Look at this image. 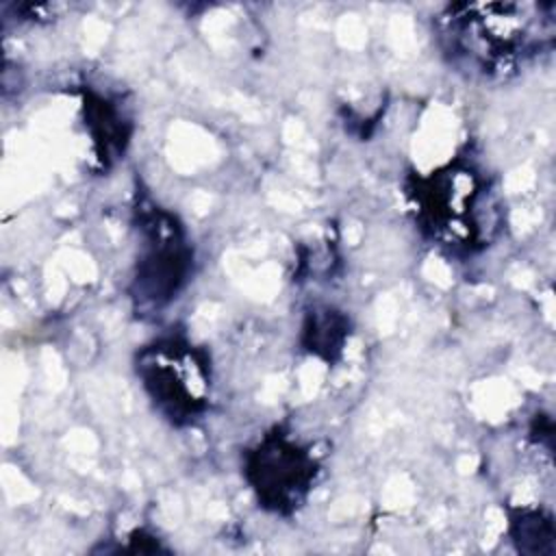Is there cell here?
<instances>
[{
    "instance_id": "obj_1",
    "label": "cell",
    "mask_w": 556,
    "mask_h": 556,
    "mask_svg": "<svg viewBox=\"0 0 556 556\" xmlns=\"http://www.w3.org/2000/svg\"><path fill=\"white\" fill-rule=\"evenodd\" d=\"M552 4L463 2L439 15V33L452 63L497 78L552 41Z\"/></svg>"
},
{
    "instance_id": "obj_2",
    "label": "cell",
    "mask_w": 556,
    "mask_h": 556,
    "mask_svg": "<svg viewBox=\"0 0 556 556\" xmlns=\"http://www.w3.org/2000/svg\"><path fill=\"white\" fill-rule=\"evenodd\" d=\"M406 198L417 228L439 248L463 254L484 248L495 202L491 182L476 165L456 159L430 174L408 176Z\"/></svg>"
},
{
    "instance_id": "obj_3",
    "label": "cell",
    "mask_w": 556,
    "mask_h": 556,
    "mask_svg": "<svg viewBox=\"0 0 556 556\" xmlns=\"http://www.w3.org/2000/svg\"><path fill=\"white\" fill-rule=\"evenodd\" d=\"M135 374L156 413L174 426L195 424L211 404V354L185 337L143 345L135 356Z\"/></svg>"
},
{
    "instance_id": "obj_4",
    "label": "cell",
    "mask_w": 556,
    "mask_h": 556,
    "mask_svg": "<svg viewBox=\"0 0 556 556\" xmlns=\"http://www.w3.org/2000/svg\"><path fill=\"white\" fill-rule=\"evenodd\" d=\"M139 254L130 280V298L139 311L165 308L187 285L193 269V248L176 215L150 200L137 208Z\"/></svg>"
},
{
    "instance_id": "obj_5",
    "label": "cell",
    "mask_w": 556,
    "mask_h": 556,
    "mask_svg": "<svg viewBox=\"0 0 556 556\" xmlns=\"http://www.w3.org/2000/svg\"><path fill=\"white\" fill-rule=\"evenodd\" d=\"M319 469V458L311 447L280 428L263 434L243 454L245 482L254 491L258 506L276 515H291L306 502Z\"/></svg>"
},
{
    "instance_id": "obj_6",
    "label": "cell",
    "mask_w": 556,
    "mask_h": 556,
    "mask_svg": "<svg viewBox=\"0 0 556 556\" xmlns=\"http://www.w3.org/2000/svg\"><path fill=\"white\" fill-rule=\"evenodd\" d=\"M83 109H85V126L91 135L96 154L106 167L111 165V161L124 154V148L130 137L128 119L111 98L100 93L85 96Z\"/></svg>"
},
{
    "instance_id": "obj_7",
    "label": "cell",
    "mask_w": 556,
    "mask_h": 556,
    "mask_svg": "<svg viewBox=\"0 0 556 556\" xmlns=\"http://www.w3.org/2000/svg\"><path fill=\"white\" fill-rule=\"evenodd\" d=\"M350 334V319L330 306H315L302 324V345L317 358L332 363L339 358Z\"/></svg>"
},
{
    "instance_id": "obj_8",
    "label": "cell",
    "mask_w": 556,
    "mask_h": 556,
    "mask_svg": "<svg viewBox=\"0 0 556 556\" xmlns=\"http://www.w3.org/2000/svg\"><path fill=\"white\" fill-rule=\"evenodd\" d=\"M510 536L519 552L526 554H552L554 545V526L552 517L539 508H517L508 515Z\"/></svg>"
}]
</instances>
